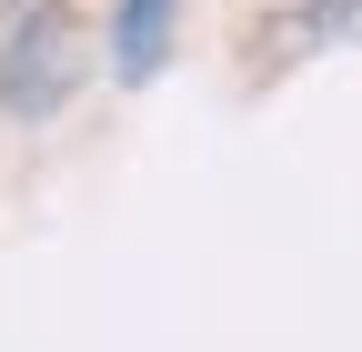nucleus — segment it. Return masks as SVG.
<instances>
[{"label":"nucleus","instance_id":"nucleus-2","mask_svg":"<svg viewBox=\"0 0 362 352\" xmlns=\"http://www.w3.org/2000/svg\"><path fill=\"white\" fill-rule=\"evenodd\" d=\"M171 30H181V0H111V81L121 91H151L161 81Z\"/></svg>","mask_w":362,"mask_h":352},{"label":"nucleus","instance_id":"nucleus-3","mask_svg":"<svg viewBox=\"0 0 362 352\" xmlns=\"http://www.w3.org/2000/svg\"><path fill=\"white\" fill-rule=\"evenodd\" d=\"M342 30H362V0H302V11H282V30H262L252 51L292 61V51H322V40H342Z\"/></svg>","mask_w":362,"mask_h":352},{"label":"nucleus","instance_id":"nucleus-1","mask_svg":"<svg viewBox=\"0 0 362 352\" xmlns=\"http://www.w3.org/2000/svg\"><path fill=\"white\" fill-rule=\"evenodd\" d=\"M90 81V30L61 0H21L0 20V111L11 121H51L71 111V91Z\"/></svg>","mask_w":362,"mask_h":352}]
</instances>
